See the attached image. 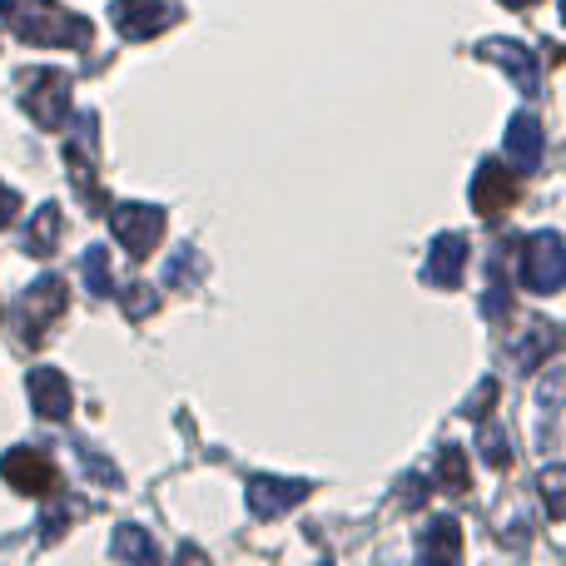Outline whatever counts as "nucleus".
Instances as JSON below:
<instances>
[{
	"label": "nucleus",
	"mask_w": 566,
	"mask_h": 566,
	"mask_svg": "<svg viewBox=\"0 0 566 566\" xmlns=\"http://www.w3.org/2000/svg\"><path fill=\"white\" fill-rule=\"evenodd\" d=\"M507 10H532V6H542V0H502Z\"/></svg>",
	"instance_id": "obj_30"
},
{
	"label": "nucleus",
	"mask_w": 566,
	"mask_h": 566,
	"mask_svg": "<svg viewBox=\"0 0 566 566\" xmlns=\"http://www.w3.org/2000/svg\"><path fill=\"white\" fill-rule=\"evenodd\" d=\"M80 274H85V283H90V293H95V298H109V293H115V269H109V249L90 244V254H85V264H80Z\"/></svg>",
	"instance_id": "obj_21"
},
{
	"label": "nucleus",
	"mask_w": 566,
	"mask_h": 566,
	"mask_svg": "<svg viewBox=\"0 0 566 566\" xmlns=\"http://www.w3.org/2000/svg\"><path fill=\"white\" fill-rule=\"evenodd\" d=\"M537 488H542V502H547V522H562V517H566V497H562L566 472H562V468H547V472L537 478Z\"/></svg>",
	"instance_id": "obj_25"
},
{
	"label": "nucleus",
	"mask_w": 566,
	"mask_h": 566,
	"mask_svg": "<svg viewBox=\"0 0 566 566\" xmlns=\"http://www.w3.org/2000/svg\"><path fill=\"white\" fill-rule=\"evenodd\" d=\"M418 557L422 562H462V527L452 517L428 522L418 537Z\"/></svg>",
	"instance_id": "obj_17"
},
{
	"label": "nucleus",
	"mask_w": 566,
	"mask_h": 566,
	"mask_svg": "<svg viewBox=\"0 0 566 566\" xmlns=\"http://www.w3.org/2000/svg\"><path fill=\"white\" fill-rule=\"evenodd\" d=\"M562 348V333H557V323H527V338H517V348H512V358H517V368L522 373H537L542 363L552 358V353Z\"/></svg>",
	"instance_id": "obj_16"
},
{
	"label": "nucleus",
	"mask_w": 566,
	"mask_h": 566,
	"mask_svg": "<svg viewBox=\"0 0 566 566\" xmlns=\"http://www.w3.org/2000/svg\"><path fill=\"white\" fill-rule=\"evenodd\" d=\"M109 20H115L119 40H135L139 45V40H155L169 25H179V0H115Z\"/></svg>",
	"instance_id": "obj_9"
},
{
	"label": "nucleus",
	"mask_w": 566,
	"mask_h": 566,
	"mask_svg": "<svg viewBox=\"0 0 566 566\" xmlns=\"http://www.w3.org/2000/svg\"><path fill=\"white\" fill-rule=\"evenodd\" d=\"M95 125L99 119L90 109H80L65 129V169H70V185L75 195L85 199L95 214H105L109 199H105V185H99V149H95Z\"/></svg>",
	"instance_id": "obj_3"
},
{
	"label": "nucleus",
	"mask_w": 566,
	"mask_h": 566,
	"mask_svg": "<svg viewBox=\"0 0 566 566\" xmlns=\"http://www.w3.org/2000/svg\"><path fill=\"white\" fill-rule=\"evenodd\" d=\"M15 99L40 129H65L70 119V75L50 65H30L15 75Z\"/></svg>",
	"instance_id": "obj_2"
},
{
	"label": "nucleus",
	"mask_w": 566,
	"mask_h": 566,
	"mask_svg": "<svg viewBox=\"0 0 566 566\" xmlns=\"http://www.w3.org/2000/svg\"><path fill=\"white\" fill-rule=\"evenodd\" d=\"M517 195H522L517 169H507L502 159H482L478 175H472V209L497 224V219H507L512 209H517Z\"/></svg>",
	"instance_id": "obj_7"
},
{
	"label": "nucleus",
	"mask_w": 566,
	"mask_h": 566,
	"mask_svg": "<svg viewBox=\"0 0 566 566\" xmlns=\"http://www.w3.org/2000/svg\"><path fill=\"white\" fill-rule=\"evenodd\" d=\"M105 214H109V234H115L135 259L155 254L165 229H169V214L159 205H109Z\"/></svg>",
	"instance_id": "obj_6"
},
{
	"label": "nucleus",
	"mask_w": 566,
	"mask_h": 566,
	"mask_svg": "<svg viewBox=\"0 0 566 566\" xmlns=\"http://www.w3.org/2000/svg\"><path fill=\"white\" fill-rule=\"evenodd\" d=\"M478 60H492V65H502L512 80H517V90H527V95H537V90H542L537 55H532L527 45H517V40H482Z\"/></svg>",
	"instance_id": "obj_13"
},
{
	"label": "nucleus",
	"mask_w": 566,
	"mask_h": 566,
	"mask_svg": "<svg viewBox=\"0 0 566 566\" xmlns=\"http://www.w3.org/2000/svg\"><path fill=\"white\" fill-rule=\"evenodd\" d=\"M488 323H502L512 313V283H507V244L488 259V298H482Z\"/></svg>",
	"instance_id": "obj_18"
},
{
	"label": "nucleus",
	"mask_w": 566,
	"mask_h": 566,
	"mask_svg": "<svg viewBox=\"0 0 566 566\" xmlns=\"http://www.w3.org/2000/svg\"><path fill=\"white\" fill-rule=\"evenodd\" d=\"M507 159L517 165V175H537L542 159H547V135H542V119L532 109H517L507 125Z\"/></svg>",
	"instance_id": "obj_12"
},
{
	"label": "nucleus",
	"mask_w": 566,
	"mask_h": 566,
	"mask_svg": "<svg viewBox=\"0 0 566 566\" xmlns=\"http://www.w3.org/2000/svg\"><path fill=\"white\" fill-rule=\"evenodd\" d=\"M119 289V308H125L129 323H145L159 313V289H149V283H115Z\"/></svg>",
	"instance_id": "obj_20"
},
{
	"label": "nucleus",
	"mask_w": 566,
	"mask_h": 566,
	"mask_svg": "<svg viewBox=\"0 0 566 566\" xmlns=\"http://www.w3.org/2000/svg\"><path fill=\"white\" fill-rule=\"evenodd\" d=\"M65 279L55 274H40L30 283L25 293H20V308H15V328H20V348H40V343L50 338V328H55L60 318H65Z\"/></svg>",
	"instance_id": "obj_4"
},
{
	"label": "nucleus",
	"mask_w": 566,
	"mask_h": 566,
	"mask_svg": "<svg viewBox=\"0 0 566 566\" xmlns=\"http://www.w3.org/2000/svg\"><path fill=\"white\" fill-rule=\"evenodd\" d=\"M566 283V239L557 229H542L522 244V289L537 293V298H552Z\"/></svg>",
	"instance_id": "obj_5"
},
{
	"label": "nucleus",
	"mask_w": 566,
	"mask_h": 566,
	"mask_svg": "<svg viewBox=\"0 0 566 566\" xmlns=\"http://www.w3.org/2000/svg\"><path fill=\"white\" fill-rule=\"evenodd\" d=\"M109 552H115L119 562H145V566L159 562V547H155V542H149L139 527H119V532H115V547H109Z\"/></svg>",
	"instance_id": "obj_22"
},
{
	"label": "nucleus",
	"mask_w": 566,
	"mask_h": 566,
	"mask_svg": "<svg viewBox=\"0 0 566 566\" xmlns=\"http://www.w3.org/2000/svg\"><path fill=\"white\" fill-rule=\"evenodd\" d=\"M462 274H468V239L462 234H438L432 239V254H428L422 279H428L432 289H458Z\"/></svg>",
	"instance_id": "obj_14"
},
{
	"label": "nucleus",
	"mask_w": 566,
	"mask_h": 566,
	"mask_svg": "<svg viewBox=\"0 0 566 566\" xmlns=\"http://www.w3.org/2000/svg\"><path fill=\"white\" fill-rule=\"evenodd\" d=\"M15 214H20V195L10 185H0V229L15 224Z\"/></svg>",
	"instance_id": "obj_29"
},
{
	"label": "nucleus",
	"mask_w": 566,
	"mask_h": 566,
	"mask_svg": "<svg viewBox=\"0 0 566 566\" xmlns=\"http://www.w3.org/2000/svg\"><path fill=\"white\" fill-rule=\"evenodd\" d=\"M398 502H402V507H422V502H428V482H422V478H402Z\"/></svg>",
	"instance_id": "obj_28"
},
{
	"label": "nucleus",
	"mask_w": 566,
	"mask_h": 566,
	"mask_svg": "<svg viewBox=\"0 0 566 566\" xmlns=\"http://www.w3.org/2000/svg\"><path fill=\"white\" fill-rule=\"evenodd\" d=\"M80 462H85V472H95V478H99V482H109V488H115V482H119V472H115V468H109V462H105V458H99V452H95V448H80Z\"/></svg>",
	"instance_id": "obj_27"
},
{
	"label": "nucleus",
	"mask_w": 566,
	"mask_h": 566,
	"mask_svg": "<svg viewBox=\"0 0 566 566\" xmlns=\"http://www.w3.org/2000/svg\"><path fill=\"white\" fill-rule=\"evenodd\" d=\"M244 497H249V512H254L259 522H274L289 507H298V502L313 497V482H303V478H269V472H259V478H249Z\"/></svg>",
	"instance_id": "obj_10"
},
{
	"label": "nucleus",
	"mask_w": 566,
	"mask_h": 566,
	"mask_svg": "<svg viewBox=\"0 0 566 566\" xmlns=\"http://www.w3.org/2000/svg\"><path fill=\"white\" fill-rule=\"evenodd\" d=\"M438 492H448V497H468L472 492V472H468V452L458 448V442H442L438 452Z\"/></svg>",
	"instance_id": "obj_19"
},
{
	"label": "nucleus",
	"mask_w": 566,
	"mask_h": 566,
	"mask_svg": "<svg viewBox=\"0 0 566 566\" xmlns=\"http://www.w3.org/2000/svg\"><path fill=\"white\" fill-rule=\"evenodd\" d=\"M497 392H502V388H497V378H482L478 388H472V398L462 402V412H468V418H478V422H482V418H492V408H497Z\"/></svg>",
	"instance_id": "obj_26"
},
{
	"label": "nucleus",
	"mask_w": 566,
	"mask_h": 566,
	"mask_svg": "<svg viewBox=\"0 0 566 566\" xmlns=\"http://www.w3.org/2000/svg\"><path fill=\"white\" fill-rule=\"evenodd\" d=\"M482 462H488L492 472H507L512 468V442H507V432H502L492 418H482Z\"/></svg>",
	"instance_id": "obj_23"
},
{
	"label": "nucleus",
	"mask_w": 566,
	"mask_h": 566,
	"mask_svg": "<svg viewBox=\"0 0 566 566\" xmlns=\"http://www.w3.org/2000/svg\"><path fill=\"white\" fill-rule=\"evenodd\" d=\"M0 20L10 35L25 45H50V50H90L95 45V25L60 0H0Z\"/></svg>",
	"instance_id": "obj_1"
},
{
	"label": "nucleus",
	"mask_w": 566,
	"mask_h": 566,
	"mask_svg": "<svg viewBox=\"0 0 566 566\" xmlns=\"http://www.w3.org/2000/svg\"><path fill=\"white\" fill-rule=\"evenodd\" d=\"M0 478H6L15 492H25V497H50V502H55V492H65L55 462H50L45 452H35V448L0 452Z\"/></svg>",
	"instance_id": "obj_8"
},
{
	"label": "nucleus",
	"mask_w": 566,
	"mask_h": 566,
	"mask_svg": "<svg viewBox=\"0 0 566 566\" xmlns=\"http://www.w3.org/2000/svg\"><path fill=\"white\" fill-rule=\"evenodd\" d=\"M25 388H30V408H35V418H45V422H65L70 408H75V392H70V382H65L60 368H30Z\"/></svg>",
	"instance_id": "obj_11"
},
{
	"label": "nucleus",
	"mask_w": 566,
	"mask_h": 566,
	"mask_svg": "<svg viewBox=\"0 0 566 566\" xmlns=\"http://www.w3.org/2000/svg\"><path fill=\"white\" fill-rule=\"evenodd\" d=\"M199 274H205V259H199V249H179V254H175V264H169L165 269V283H169V289H189V283H195Z\"/></svg>",
	"instance_id": "obj_24"
},
{
	"label": "nucleus",
	"mask_w": 566,
	"mask_h": 566,
	"mask_svg": "<svg viewBox=\"0 0 566 566\" xmlns=\"http://www.w3.org/2000/svg\"><path fill=\"white\" fill-rule=\"evenodd\" d=\"M60 234H65V214H60L55 205H40L35 214H30V224H25V254L30 259H50L60 249Z\"/></svg>",
	"instance_id": "obj_15"
}]
</instances>
